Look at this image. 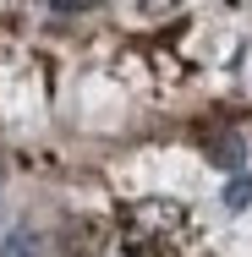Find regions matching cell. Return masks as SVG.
<instances>
[{
  "label": "cell",
  "mask_w": 252,
  "mask_h": 257,
  "mask_svg": "<svg viewBox=\"0 0 252 257\" xmlns=\"http://www.w3.org/2000/svg\"><path fill=\"white\" fill-rule=\"evenodd\" d=\"M225 208H230V213L252 208V175H230V186H225Z\"/></svg>",
  "instance_id": "1"
},
{
  "label": "cell",
  "mask_w": 252,
  "mask_h": 257,
  "mask_svg": "<svg viewBox=\"0 0 252 257\" xmlns=\"http://www.w3.org/2000/svg\"><path fill=\"white\" fill-rule=\"evenodd\" d=\"M0 257H39V235L11 230V235H6V246H0Z\"/></svg>",
  "instance_id": "2"
},
{
  "label": "cell",
  "mask_w": 252,
  "mask_h": 257,
  "mask_svg": "<svg viewBox=\"0 0 252 257\" xmlns=\"http://www.w3.org/2000/svg\"><path fill=\"white\" fill-rule=\"evenodd\" d=\"M208 159L225 164V170H236V164H241V143H236V137H219V143L208 148Z\"/></svg>",
  "instance_id": "3"
},
{
  "label": "cell",
  "mask_w": 252,
  "mask_h": 257,
  "mask_svg": "<svg viewBox=\"0 0 252 257\" xmlns=\"http://www.w3.org/2000/svg\"><path fill=\"white\" fill-rule=\"evenodd\" d=\"M55 11H66V17H71V11H94V6H99V0H50Z\"/></svg>",
  "instance_id": "4"
}]
</instances>
